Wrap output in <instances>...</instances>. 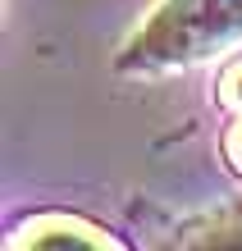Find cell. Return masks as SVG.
<instances>
[{
	"label": "cell",
	"instance_id": "cell-1",
	"mask_svg": "<svg viewBox=\"0 0 242 251\" xmlns=\"http://www.w3.org/2000/svg\"><path fill=\"white\" fill-rule=\"evenodd\" d=\"M242 32V0H164V9L142 27L124 64H174L215 50Z\"/></svg>",
	"mask_w": 242,
	"mask_h": 251
},
{
	"label": "cell",
	"instance_id": "cell-2",
	"mask_svg": "<svg viewBox=\"0 0 242 251\" xmlns=\"http://www.w3.org/2000/svg\"><path fill=\"white\" fill-rule=\"evenodd\" d=\"M229 151H233V160H238V165H242V128L233 132V142H229Z\"/></svg>",
	"mask_w": 242,
	"mask_h": 251
},
{
	"label": "cell",
	"instance_id": "cell-3",
	"mask_svg": "<svg viewBox=\"0 0 242 251\" xmlns=\"http://www.w3.org/2000/svg\"><path fill=\"white\" fill-rule=\"evenodd\" d=\"M233 96H238V100H242V69H238V73H233Z\"/></svg>",
	"mask_w": 242,
	"mask_h": 251
}]
</instances>
